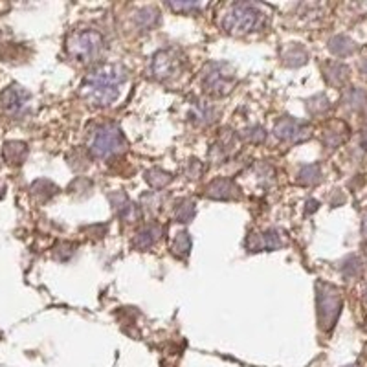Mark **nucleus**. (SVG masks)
I'll return each instance as SVG.
<instances>
[{
  "label": "nucleus",
  "mask_w": 367,
  "mask_h": 367,
  "mask_svg": "<svg viewBox=\"0 0 367 367\" xmlns=\"http://www.w3.org/2000/svg\"><path fill=\"white\" fill-rule=\"evenodd\" d=\"M125 79L127 72L121 64L103 63L85 76L81 96L94 106H109L118 99Z\"/></svg>",
  "instance_id": "obj_1"
},
{
  "label": "nucleus",
  "mask_w": 367,
  "mask_h": 367,
  "mask_svg": "<svg viewBox=\"0 0 367 367\" xmlns=\"http://www.w3.org/2000/svg\"><path fill=\"white\" fill-rule=\"evenodd\" d=\"M103 37L99 32L90 28L76 29L67 37L68 55L78 63H88L102 53Z\"/></svg>",
  "instance_id": "obj_2"
},
{
  "label": "nucleus",
  "mask_w": 367,
  "mask_h": 367,
  "mask_svg": "<svg viewBox=\"0 0 367 367\" xmlns=\"http://www.w3.org/2000/svg\"><path fill=\"white\" fill-rule=\"evenodd\" d=\"M263 15L259 8L248 2H237L223 17V28L232 35H247L261 25Z\"/></svg>",
  "instance_id": "obj_3"
},
{
  "label": "nucleus",
  "mask_w": 367,
  "mask_h": 367,
  "mask_svg": "<svg viewBox=\"0 0 367 367\" xmlns=\"http://www.w3.org/2000/svg\"><path fill=\"white\" fill-rule=\"evenodd\" d=\"M88 149L96 158H111L127 149V140L121 129H118L116 125L103 123L92 132Z\"/></svg>",
  "instance_id": "obj_4"
},
{
  "label": "nucleus",
  "mask_w": 367,
  "mask_h": 367,
  "mask_svg": "<svg viewBox=\"0 0 367 367\" xmlns=\"http://www.w3.org/2000/svg\"><path fill=\"white\" fill-rule=\"evenodd\" d=\"M204 90L213 96H226L235 83V74L226 63H209L200 78Z\"/></svg>",
  "instance_id": "obj_5"
},
{
  "label": "nucleus",
  "mask_w": 367,
  "mask_h": 367,
  "mask_svg": "<svg viewBox=\"0 0 367 367\" xmlns=\"http://www.w3.org/2000/svg\"><path fill=\"white\" fill-rule=\"evenodd\" d=\"M180 72V57L171 50H162L151 61V74L156 79L164 81Z\"/></svg>",
  "instance_id": "obj_6"
},
{
  "label": "nucleus",
  "mask_w": 367,
  "mask_h": 367,
  "mask_svg": "<svg viewBox=\"0 0 367 367\" xmlns=\"http://www.w3.org/2000/svg\"><path fill=\"white\" fill-rule=\"evenodd\" d=\"M274 134L285 141H300L303 140V138H307L309 132H307V127H305L303 123H300V121L283 118V120H279L275 123Z\"/></svg>",
  "instance_id": "obj_7"
},
{
  "label": "nucleus",
  "mask_w": 367,
  "mask_h": 367,
  "mask_svg": "<svg viewBox=\"0 0 367 367\" xmlns=\"http://www.w3.org/2000/svg\"><path fill=\"white\" fill-rule=\"evenodd\" d=\"M29 94L20 87H11L0 96V103L4 106L6 111L11 112V114H17V112L25 111V106L28 105Z\"/></svg>",
  "instance_id": "obj_8"
},
{
  "label": "nucleus",
  "mask_w": 367,
  "mask_h": 367,
  "mask_svg": "<svg viewBox=\"0 0 367 367\" xmlns=\"http://www.w3.org/2000/svg\"><path fill=\"white\" fill-rule=\"evenodd\" d=\"M281 247V239L277 232L268 230L263 233H250L247 239V248L250 251H265V250H275Z\"/></svg>",
  "instance_id": "obj_9"
},
{
  "label": "nucleus",
  "mask_w": 367,
  "mask_h": 367,
  "mask_svg": "<svg viewBox=\"0 0 367 367\" xmlns=\"http://www.w3.org/2000/svg\"><path fill=\"white\" fill-rule=\"evenodd\" d=\"M319 318L324 324H331L340 312V300L334 292H321L319 294Z\"/></svg>",
  "instance_id": "obj_10"
},
{
  "label": "nucleus",
  "mask_w": 367,
  "mask_h": 367,
  "mask_svg": "<svg viewBox=\"0 0 367 367\" xmlns=\"http://www.w3.org/2000/svg\"><path fill=\"white\" fill-rule=\"evenodd\" d=\"M160 235H162V226L160 224H147L136 233L134 239H132V247L136 250H147L151 248L155 242H158Z\"/></svg>",
  "instance_id": "obj_11"
},
{
  "label": "nucleus",
  "mask_w": 367,
  "mask_h": 367,
  "mask_svg": "<svg viewBox=\"0 0 367 367\" xmlns=\"http://www.w3.org/2000/svg\"><path fill=\"white\" fill-rule=\"evenodd\" d=\"M111 202L112 206H114V209H116L118 215H120L121 219H125V221H134V219L140 215V209L136 208L134 204L131 202V198L127 197L125 193H121V191L111 195Z\"/></svg>",
  "instance_id": "obj_12"
},
{
  "label": "nucleus",
  "mask_w": 367,
  "mask_h": 367,
  "mask_svg": "<svg viewBox=\"0 0 367 367\" xmlns=\"http://www.w3.org/2000/svg\"><path fill=\"white\" fill-rule=\"evenodd\" d=\"M237 186L228 179H219L208 186V197L217 198V200H228L237 195Z\"/></svg>",
  "instance_id": "obj_13"
},
{
  "label": "nucleus",
  "mask_w": 367,
  "mask_h": 367,
  "mask_svg": "<svg viewBox=\"0 0 367 367\" xmlns=\"http://www.w3.org/2000/svg\"><path fill=\"white\" fill-rule=\"evenodd\" d=\"M158 11L155 10V8H151V6H147V8H141V10L136 11L134 15V22L138 28L141 29H151L153 26L158 22Z\"/></svg>",
  "instance_id": "obj_14"
},
{
  "label": "nucleus",
  "mask_w": 367,
  "mask_h": 367,
  "mask_svg": "<svg viewBox=\"0 0 367 367\" xmlns=\"http://www.w3.org/2000/svg\"><path fill=\"white\" fill-rule=\"evenodd\" d=\"M26 153H28L26 145L19 144V141H10L4 147V156L10 164H20L26 158Z\"/></svg>",
  "instance_id": "obj_15"
},
{
  "label": "nucleus",
  "mask_w": 367,
  "mask_h": 367,
  "mask_svg": "<svg viewBox=\"0 0 367 367\" xmlns=\"http://www.w3.org/2000/svg\"><path fill=\"white\" fill-rule=\"evenodd\" d=\"M189 118H191L195 123H200V125L212 123V121H213V109L208 105V103H197V105L191 109V112H189Z\"/></svg>",
  "instance_id": "obj_16"
},
{
  "label": "nucleus",
  "mask_w": 367,
  "mask_h": 367,
  "mask_svg": "<svg viewBox=\"0 0 367 367\" xmlns=\"http://www.w3.org/2000/svg\"><path fill=\"white\" fill-rule=\"evenodd\" d=\"M173 215L179 223H189V221L195 217V204L191 202V200H186V198H184V200H180V202L174 206Z\"/></svg>",
  "instance_id": "obj_17"
},
{
  "label": "nucleus",
  "mask_w": 367,
  "mask_h": 367,
  "mask_svg": "<svg viewBox=\"0 0 367 367\" xmlns=\"http://www.w3.org/2000/svg\"><path fill=\"white\" fill-rule=\"evenodd\" d=\"M171 250H173L174 256L186 257L191 250V239H189L188 232H179L176 237L173 239V244H171Z\"/></svg>",
  "instance_id": "obj_18"
},
{
  "label": "nucleus",
  "mask_w": 367,
  "mask_h": 367,
  "mask_svg": "<svg viewBox=\"0 0 367 367\" xmlns=\"http://www.w3.org/2000/svg\"><path fill=\"white\" fill-rule=\"evenodd\" d=\"M145 180H147V182H149L155 189H162L171 182V174L165 173V171L162 169H151L145 173Z\"/></svg>",
  "instance_id": "obj_19"
},
{
  "label": "nucleus",
  "mask_w": 367,
  "mask_h": 367,
  "mask_svg": "<svg viewBox=\"0 0 367 367\" xmlns=\"http://www.w3.org/2000/svg\"><path fill=\"white\" fill-rule=\"evenodd\" d=\"M283 57H285V63L290 64V67H300L301 63H305L307 53H305V50H301L300 46H290V48H286Z\"/></svg>",
  "instance_id": "obj_20"
},
{
  "label": "nucleus",
  "mask_w": 367,
  "mask_h": 367,
  "mask_svg": "<svg viewBox=\"0 0 367 367\" xmlns=\"http://www.w3.org/2000/svg\"><path fill=\"white\" fill-rule=\"evenodd\" d=\"M242 136L247 138L248 141H254V144H259V141H265L266 138V132L263 127L259 125H254V127H248L247 131L242 132Z\"/></svg>",
  "instance_id": "obj_21"
},
{
  "label": "nucleus",
  "mask_w": 367,
  "mask_h": 367,
  "mask_svg": "<svg viewBox=\"0 0 367 367\" xmlns=\"http://www.w3.org/2000/svg\"><path fill=\"white\" fill-rule=\"evenodd\" d=\"M331 50L338 55H343V53H349L353 50V44L349 43L345 37H336L334 41H331Z\"/></svg>",
  "instance_id": "obj_22"
},
{
  "label": "nucleus",
  "mask_w": 367,
  "mask_h": 367,
  "mask_svg": "<svg viewBox=\"0 0 367 367\" xmlns=\"http://www.w3.org/2000/svg\"><path fill=\"white\" fill-rule=\"evenodd\" d=\"M318 174H319V171H318V167H316V165H307V167H303V169H301L300 180L303 184H312V182H316V180H318Z\"/></svg>",
  "instance_id": "obj_23"
},
{
  "label": "nucleus",
  "mask_w": 367,
  "mask_h": 367,
  "mask_svg": "<svg viewBox=\"0 0 367 367\" xmlns=\"http://www.w3.org/2000/svg\"><path fill=\"white\" fill-rule=\"evenodd\" d=\"M167 6L176 11H193L202 8V4H198V2H167Z\"/></svg>",
  "instance_id": "obj_24"
},
{
  "label": "nucleus",
  "mask_w": 367,
  "mask_h": 367,
  "mask_svg": "<svg viewBox=\"0 0 367 367\" xmlns=\"http://www.w3.org/2000/svg\"><path fill=\"white\" fill-rule=\"evenodd\" d=\"M202 173V165L198 164L197 160H193L191 164H189V169H188V174L191 176V179H198V174Z\"/></svg>",
  "instance_id": "obj_25"
},
{
  "label": "nucleus",
  "mask_w": 367,
  "mask_h": 367,
  "mask_svg": "<svg viewBox=\"0 0 367 367\" xmlns=\"http://www.w3.org/2000/svg\"><path fill=\"white\" fill-rule=\"evenodd\" d=\"M362 70H363V72H366V76H367V63L362 64Z\"/></svg>",
  "instance_id": "obj_26"
}]
</instances>
